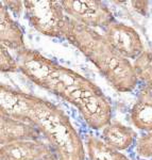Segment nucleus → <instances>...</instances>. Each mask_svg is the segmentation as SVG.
Listing matches in <instances>:
<instances>
[{
	"label": "nucleus",
	"instance_id": "obj_1",
	"mask_svg": "<svg viewBox=\"0 0 152 160\" xmlns=\"http://www.w3.org/2000/svg\"><path fill=\"white\" fill-rule=\"evenodd\" d=\"M65 38L95 64L111 86L122 93L132 92L138 83L134 65L93 28L70 18Z\"/></svg>",
	"mask_w": 152,
	"mask_h": 160
},
{
	"label": "nucleus",
	"instance_id": "obj_2",
	"mask_svg": "<svg viewBox=\"0 0 152 160\" xmlns=\"http://www.w3.org/2000/svg\"><path fill=\"white\" fill-rule=\"evenodd\" d=\"M26 122L45 137L58 160H85L81 138L66 113L55 105L32 95Z\"/></svg>",
	"mask_w": 152,
	"mask_h": 160
},
{
	"label": "nucleus",
	"instance_id": "obj_3",
	"mask_svg": "<svg viewBox=\"0 0 152 160\" xmlns=\"http://www.w3.org/2000/svg\"><path fill=\"white\" fill-rule=\"evenodd\" d=\"M16 60L27 78L63 99L87 79L29 48L17 51Z\"/></svg>",
	"mask_w": 152,
	"mask_h": 160
},
{
	"label": "nucleus",
	"instance_id": "obj_4",
	"mask_svg": "<svg viewBox=\"0 0 152 160\" xmlns=\"http://www.w3.org/2000/svg\"><path fill=\"white\" fill-rule=\"evenodd\" d=\"M64 100L79 110L83 120L93 129L104 128L111 123L112 105L110 99L89 79L69 93Z\"/></svg>",
	"mask_w": 152,
	"mask_h": 160
},
{
	"label": "nucleus",
	"instance_id": "obj_5",
	"mask_svg": "<svg viewBox=\"0 0 152 160\" xmlns=\"http://www.w3.org/2000/svg\"><path fill=\"white\" fill-rule=\"evenodd\" d=\"M24 7L27 18L35 30L47 37L65 38L70 18L61 1L26 0Z\"/></svg>",
	"mask_w": 152,
	"mask_h": 160
},
{
	"label": "nucleus",
	"instance_id": "obj_6",
	"mask_svg": "<svg viewBox=\"0 0 152 160\" xmlns=\"http://www.w3.org/2000/svg\"><path fill=\"white\" fill-rule=\"evenodd\" d=\"M62 7L69 18L89 28H107L116 22L113 13L102 1L62 0Z\"/></svg>",
	"mask_w": 152,
	"mask_h": 160
},
{
	"label": "nucleus",
	"instance_id": "obj_7",
	"mask_svg": "<svg viewBox=\"0 0 152 160\" xmlns=\"http://www.w3.org/2000/svg\"><path fill=\"white\" fill-rule=\"evenodd\" d=\"M104 37L111 45L127 59H136L145 51L144 44L132 27L114 22L104 28Z\"/></svg>",
	"mask_w": 152,
	"mask_h": 160
},
{
	"label": "nucleus",
	"instance_id": "obj_8",
	"mask_svg": "<svg viewBox=\"0 0 152 160\" xmlns=\"http://www.w3.org/2000/svg\"><path fill=\"white\" fill-rule=\"evenodd\" d=\"M1 160H58L50 145L38 140L16 141L1 145Z\"/></svg>",
	"mask_w": 152,
	"mask_h": 160
},
{
	"label": "nucleus",
	"instance_id": "obj_9",
	"mask_svg": "<svg viewBox=\"0 0 152 160\" xmlns=\"http://www.w3.org/2000/svg\"><path fill=\"white\" fill-rule=\"evenodd\" d=\"M31 99L32 95L0 84V114L26 122Z\"/></svg>",
	"mask_w": 152,
	"mask_h": 160
},
{
	"label": "nucleus",
	"instance_id": "obj_10",
	"mask_svg": "<svg viewBox=\"0 0 152 160\" xmlns=\"http://www.w3.org/2000/svg\"><path fill=\"white\" fill-rule=\"evenodd\" d=\"M0 142L1 145L16 141L38 140L40 132L33 124L15 120L0 114Z\"/></svg>",
	"mask_w": 152,
	"mask_h": 160
},
{
	"label": "nucleus",
	"instance_id": "obj_11",
	"mask_svg": "<svg viewBox=\"0 0 152 160\" xmlns=\"http://www.w3.org/2000/svg\"><path fill=\"white\" fill-rule=\"evenodd\" d=\"M0 42L4 47L16 51L26 48L24 32L18 24L11 17L7 7H0Z\"/></svg>",
	"mask_w": 152,
	"mask_h": 160
},
{
	"label": "nucleus",
	"instance_id": "obj_12",
	"mask_svg": "<svg viewBox=\"0 0 152 160\" xmlns=\"http://www.w3.org/2000/svg\"><path fill=\"white\" fill-rule=\"evenodd\" d=\"M131 122L136 128L152 131V89L146 87L138 93L131 111Z\"/></svg>",
	"mask_w": 152,
	"mask_h": 160
},
{
	"label": "nucleus",
	"instance_id": "obj_13",
	"mask_svg": "<svg viewBox=\"0 0 152 160\" xmlns=\"http://www.w3.org/2000/svg\"><path fill=\"white\" fill-rule=\"evenodd\" d=\"M136 133L132 128L119 122H112L102 131L103 141L116 151H126L135 141Z\"/></svg>",
	"mask_w": 152,
	"mask_h": 160
},
{
	"label": "nucleus",
	"instance_id": "obj_14",
	"mask_svg": "<svg viewBox=\"0 0 152 160\" xmlns=\"http://www.w3.org/2000/svg\"><path fill=\"white\" fill-rule=\"evenodd\" d=\"M86 148L91 160H116L119 155L118 151L94 136H87Z\"/></svg>",
	"mask_w": 152,
	"mask_h": 160
},
{
	"label": "nucleus",
	"instance_id": "obj_15",
	"mask_svg": "<svg viewBox=\"0 0 152 160\" xmlns=\"http://www.w3.org/2000/svg\"><path fill=\"white\" fill-rule=\"evenodd\" d=\"M134 68L138 80L145 83L146 87L152 89V52L145 50L134 61Z\"/></svg>",
	"mask_w": 152,
	"mask_h": 160
},
{
	"label": "nucleus",
	"instance_id": "obj_16",
	"mask_svg": "<svg viewBox=\"0 0 152 160\" xmlns=\"http://www.w3.org/2000/svg\"><path fill=\"white\" fill-rule=\"evenodd\" d=\"M0 71L2 73H14L19 71L17 60H15L10 55L7 47H4L3 45H1L0 49Z\"/></svg>",
	"mask_w": 152,
	"mask_h": 160
},
{
	"label": "nucleus",
	"instance_id": "obj_17",
	"mask_svg": "<svg viewBox=\"0 0 152 160\" xmlns=\"http://www.w3.org/2000/svg\"><path fill=\"white\" fill-rule=\"evenodd\" d=\"M136 152L141 158H152V132L143 136L137 141Z\"/></svg>",
	"mask_w": 152,
	"mask_h": 160
},
{
	"label": "nucleus",
	"instance_id": "obj_18",
	"mask_svg": "<svg viewBox=\"0 0 152 160\" xmlns=\"http://www.w3.org/2000/svg\"><path fill=\"white\" fill-rule=\"evenodd\" d=\"M1 3L6 4L7 6V9H11L15 14H19L20 11L22 9V6H24V2L22 1H11V0H2Z\"/></svg>",
	"mask_w": 152,
	"mask_h": 160
},
{
	"label": "nucleus",
	"instance_id": "obj_19",
	"mask_svg": "<svg viewBox=\"0 0 152 160\" xmlns=\"http://www.w3.org/2000/svg\"><path fill=\"white\" fill-rule=\"evenodd\" d=\"M116 160H129V159L123 154L119 153V155H118V157H117V159H116Z\"/></svg>",
	"mask_w": 152,
	"mask_h": 160
}]
</instances>
